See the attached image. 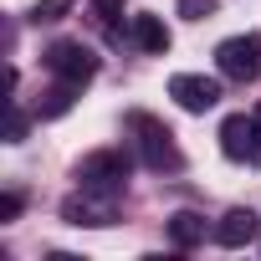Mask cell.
Masks as SVG:
<instances>
[{"label":"cell","mask_w":261,"mask_h":261,"mask_svg":"<svg viewBox=\"0 0 261 261\" xmlns=\"http://www.w3.org/2000/svg\"><path fill=\"white\" fill-rule=\"evenodd\" d=\"M215 67H220V77H230V82H256V77H261V36H256V31L225 36V41L215 46Z\"/></svg>","instance_id":"obj_3"},{"label":"cell","mask_w":261,"mask_h":261,"mask_svg":"<svg viewBox=\"0 0 261 261\" xmlns=\"http://www.w3.org/2000/svg\"><path fill=\"white\" fill-rule=\"evenodd\" d=\"M77 185L123 195V185H128V154H123V149H92V154L77 164Z\"/></svg>","instance_id":"obj_4"},{"label":"cell","mask_w":261,"mask_h":261,"mask_svg":"<svg viewBox=\"0 0 261 261\" xmlns=\"http://www.w3.org/2000/svg\"><path fill=\"white\" fill-rule=\"evenodd\" d=\"M256 230H261V220H256L251 210H225V215H220V225H215V241H220L225 251H236V246L256 241Z\"/></svg>","instance_id":"obj_8"},{"label":"cell","mask_w":261,"mask_h":261,"mask_svg":"<svg viewBox=\"0 0 261 261\" xmlns=\"http://www.w3.org/2000/svg\"><path fill=\"white\" fill-rule=\"evenodd\" d=\"M92 6H97V16H102L108 26H113V21L123 16V0H92Z\"/></svg>","instance_id":"obj_15"},{"label":"cell","mask_w":261,"mask_h":261,"mask_svg":"<svg viewBox=\"0 0 261 261\" xmlns=\"http://www.w3.org/2000/svg\"><path fill=\"white\" fill-rule=\"evenodd\" d=\"M179 16L185 21H205V16H215V0H179Z\"/></svg>","instance_id":"obj_13"},{"label":"cell","mask_w":261,"mask_h":261,"mask_svg":"<svg viewBox=\"0 0 261 261\" xmlns=\"http://www.w3.org/2000/svg\"><path fill=\"white\" fill-rule=\"evenodd\" d=\"M169 97L185 113H210L220 102V82L215 77H200V72H179V77H169Z\"/></svg>","instance_id":"obj_7"},{"label":"cell","mask_w":261,"mask_h":261,"mask_svg":"<svg viewBox=\"0 0 261 261\" xmlns=\"http://www.w3.org/2000/svg\"><path fill=\"white\" fill-rule=\"evenodd\" d=\"M256 134H261V108H256Z\"/></svg>","instance_id":"obj_17"},{"label":"cell","mask_w":261,"mask_h":261,"mask_svg":"<svg viewBox=\"0 0 261 261\" xmlns=\"http://www.w3.org/2000/svg\"><path fill=\"white\" fill-rule=\"evenodd\" d=\"M128 36H134V46L149 51V57H164V51H169V26H164L159 16H134Z\"/></svg>","instance_id":"obj_9"},{"label":"cell","mask_w":261,"mask_h":261,"mask_svg":"<svg viewBox=\"0 0 261 261\" xmlns=\"http://www.w3.org/2000/svg\"><path fill=\"white\" fill-rule=\"evenodd\" d=\"M169 236H174V246H200L205 241V215H195V210L169 215Z\"/></svg>","instance_id":"obj_10"},{"label":"cell","mask_w":261,"mask_h":261,"mask_svg":"<svg viewBox=\"0 0 261 261\" xmlns=\"http://www.w3.org/2000/svg\"><path fill=\"white\" fill-rule=\"evenodd\" d=\"M21 215V195H0V220H16Z\"/></svg>","instance_id":"obj_16"},{"label":"cell","mask_w":261,"mask_h":261,"mask_svg":"<svg viewBox=\"0 0 261 261\" xmlns=\"http://www.w3.org/2000/svg\"><path fill=\"white\" fill-rule=\"evenodd\" d=\"M26 139V113L21 108H11V123H6V144H21Z\"/></svg>","instance_id":"obj_14"},{"label":"cell","mask_w":261,"mask_h":261,"mask_svg":"<svg viewBox=\"0 0 261 261\" xmlns=\"http://www.w3.org/2000/svg\"><path fill=\"white\" fill-rule=\"evenodd\" d=\"M128 134H134V149H139V159H144L149 169H159V174L185 169V154H179L174 134H169L159 118H149V113H128Z\"/></svg>","instance_id":"obj_1"},{"label":"cell","mask_w":261,"mask_h":261,"mask_svg":"<svg viewBox=\"0 0 261 261\" xmlns=\"http://www.w3.org/2000/svg\"><path fill=\"white\" fill-rule=\"evenodd\" d=\"M46 67H51V77H57V82L82 87V82H92L97 57H92L82 41H57V46H46Z\"/></svg>","instance_id":"obj_6"},{"label":"cell","mask_w":261,"mask_h":261,"mask_svg":"<svg viewBox=\"0 0 261 261\" xmlns=\"http://www.w3.org/2000/svg\"><path fill=\"white\" fill-rule=\"evenodd\" d=\"M62 220L67 225H87V230H108V225H118V195L77 185V195H67V205H62Z\"/></svg>","instance_id":"obj_2"},{"label":"cell","mask_w":261,"mask_h":261,"mask_svg":"<svg viewBox=\"0 0 261 261\" xmlns=\"http://www.w3.org/2000/svg\"><path fill=\"white\" fill-rule=\"evenodd\" d=\"M67 11H72V0H36V6H31V21L46 26V21H62Z\"/></svg>","instance_id":"obj_12"},{"label":"cell","mask_w":261,"mask_h":261,"mask_svg":"<svg viewBox=\"0 0 261 261\" xmlns=\"http://www.w3.org/2000/svg\"><path fill=\"white\" fill-rule=\"evenodd\" d=\"M220 154L236 164H261V134H256V113H230L220 123Z\"/></svg>","instance_id":"obj_5"},{"label":"cell","mask_w":261,"mask_h":261,"mask_svg":"<svg viewBox=\"0 0 261 261\" xmlns=\"http://www.w3.org/2000/svg\"><path fill=\"white\" fill-rule=\"evenodd\" d=\"M82 87H72V82H57L51 92H46V102H41V118H62L67 108H72V97H77Z\"/></svg>","instance_id":"obj_11"}]
</instances>
